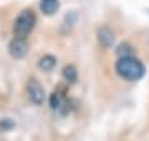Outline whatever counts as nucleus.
I'll return each mask as SVG.
<instances>
[{
    "instance_id": "f257e3e1",
    "label": "nucleus",
    "mask_w": 149,
    "mask_h": 141,
    "mask_svg": "<svg viewBox=\"0 0 149 141\" xmlns=\"http://www.w3.org/2000/svg\"><path fill=\"white\" fill-rule=\"evenodd\" d=\"M116 73L119 78L128 80V82H138L144 76L146 68H144L143 61L133 55L129 57H121L116 61Z\"/></svg>"
},
{
    "instance_id": "f03ea898",
    "label": "nucleus",
    "mask_w": 149,
    "mask_h": 141,
    "mask_svg": "<svg viewBox=\"0 0 149 141\" xmlns=\"http://www.w3.org/2000/svg\"><path fill=\"white\" fill-rule=\"evenodd\" d=\"M37 25V15L32 8H25L13 22V35L15 38H27Z\"/></svg>"
},
{
    "instance_id": "7ed1b4c3",
    "label": "nucleus",
    "mask_w": 149,
    "mask_h": 141,
    "mask_svg": "<svg viewBox=\"0 0 149 141\" xmlns=\"http://www.w3.org/2000/svg\"><path fill=\"white\" fill-rule=\"evenodd\" d=\"M27 95H28V98H30V101H32L33 105H37V106L43 105V101H45V88H43V85L38 82L35 76H30V78H28Z\"/></svg>"
},
{
    "instance_id": "20e7f679",
    "label": "nucleus",
    "mask_w": 149,
    "mask_h": 141,
    "mask_svg": "<svg viewBox=\"0 0 149 141\" xmlns=\"http://www.w3.org/2000/svg\"><path fill=\"white\" fill-rule=\"evenodd\" d=\"M8 53L12 58L15 60H22L25 58L28 53V43L25 38H13L10 43H8Z\"/></svg>"
},
{
    "instance_id": "39448f33",
    "label": "nucleus",
    "mask_w": 149,
    "mask_h": 141,
    "mask_svg": "<svg viewBox=\"0 0 149 141\" xmlns=\"http://www.w3.org/2000/svg\"><path fill=\"white\" fill-rule=\"evenodd\" d=\"M98 42L101 43L103 48H109L114 43V33L109 27H100L98 28Z\"/></svg>"
},
{
    "instance_id": "423d86ee",
    "label": "nucleus",
    "mask_w": 149,
    "mask_h": 141,
    "mask_svg": "<svg viewBox=\"0 0 149 141\" xmlns=\"http://www.w3.org/2000/svg\"><path fill=\"white\" fill-rule=\"evenodd\" d=\"M56 65V58L53 55H43L42 58L38 60V68L42 71H52Z\"/></svg>"
},
{
    "instance_id": "0eeeda50",
    "label": "nucleus",
    "mask_w": 149,
    "mask_h": 141,
    "mask_svg": "<svg viewBox=\"0 0 149 141\" xmlns=\"http://www.w3.org/2000/svg\"><path fill=\"white\" fill-rule=\"evenodd\" d=\"M60 2L58 0H42L40 2V8L45 15H53L55 12L58 10Z\"/></svg>"
},
{
    "instance_id": "6e6552de",
    "label": "nucleus",
    "mask_w": 149,
    "mask_h": 141,
    "mask_svg": "<svg viewBox=\"0 0 149 141\" xmlns=\"http://www.w3.org/2000/svg\"><path fill=\"white\" fill-rule=\"evenodd\" d=\"M65 105V93L63 91H53L50 96V106L53 110H60Z\"/></svg>"
},
{
    "instance_id": "1a4fd4ad",
    "label": "nucleus",
    "mask_w": 149,
    "mask_h": 141,
    "mask_svg": "<svg viewBox=\"0 0 149 141\" xmlns=\"http://www.w3.org/2000/svg\"><path fill=\"white\" fill-rule=\"evenodd\" d=\"M61 75H63V78L68 83H74L76 78H78V70H76L74 65H66L63 68V71H61Z\"/></svg>"
},
{
    "instance_id": "9d476101",
    "label": "nucleus",
    "mask_w": 149,
    "mask_h": 141,
    "mask_svg": "<svg viewBox=\"0 0 149 141\" xmlns=\"http://www.w3.org/2000/svg\"><path fill=\"white\" fill-rule=\"evenodd\" d=\"M131 52H133V47H131L129 43H123L121 47L118 48V55H119V58H121V57H129Z\"/></svg>"
}]
</instances>
